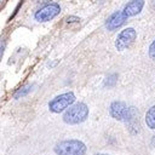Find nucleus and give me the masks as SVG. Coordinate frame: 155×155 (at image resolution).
I'll use <instances>...</instances> for the list:
<instances>
[{"label":"nucleus","mask_w":155,"mask_h":155,"mask_svg":"<svg viewBox=\"0 0 155 155\" xmlns=\"http://www.w3.org/2000/svg\"><path fill=\"white\" fill-rule=\"evenodd\" d=\"M137 39V31L133 28H126L120 31L115 40V47L117 51H125Z\"/></svg>","instance_id":"4"},{"label":"nucleus","mask_w":155,"mask_h":155,"mask_svg":"<svg viewBox=\"0 0 155 155\" xmlns=\"http://www.w3.org/2000/svg\"><path fill=\"white\" fill-rule=\"evenodd\" d=\"M87 148L84 142L79 139H65L54 145L57 155H85Z\"/></svg>","instance_id":"1"},{"label":"nucleus","mask_w":155,"mask_h":155,"mask_svg":"<svg viewBox=\"0 0 155 155\" xmlns=\"http://www.w3.org/2000/svg\"><path fill=\"white\" fill-rule=\"evenodd\" d=\"M149 57H150V59L155 61V40L149 46Z\"/></svg>","instance_id":"11"},{"label":"nucleus","mask_w":155,"mask_h":155,"mask_svg":"<svg viewBox=\"0 0 155 155\" xmlns=\"http://www.w3.org/2000/svg\"><path fill=\"white\" fill-rule=\"evenodd\" d=\"M96 155H108V154H96Z\"/></svg>","instance_id":"14"},{"label":"nucleus","mask_w":155,"mask_h":155,"mask_svg":"<svg viewBox=\"0 0 155 155\" xmlns=\"http://www.w3.org/2000/svg\"><path fill=\"white\" fill-rule=\"evenodd\" d=\"M151 147H154L155 148V134L153 136V138H151Z\"/></svg>","instance_id":"13"},{"label":"nucleus","mask_w":155,"mask_h":155,"mask_svg":"<svg viewBox=\"0 0 155 155\" xmlns=\"http://www.w3.org/2000/svg\"><path fill=\"white\" fill-rule=\"evenodd\" d=\"M29 91H30V86H29V85H27V86H24V87H22V88H19V90H17V91L15 92L13 97H15V98H21V97L25 96Z\"/></svg>","instance_id":"10"},{"label":"nucleus","mask_w":155,"mask_h":155,"mask_svg":"<svg viewBox=\"0 0 155 155\" xmlns=\"http://www.w3.org/2000/svg\"><path fill=\"white\" fill-rule=\"evenodd\" d=\"M67 22H68V23L80 22V18H79V17H75V16H69V17H67Z\"/></svg>","instance_id":"12"},{"label":"nucleus","mask_w":155,"mask_h":155,"mask_svg":"<svg viewBox=\"0 0 155 155\" xmlns=\"http://www.w3.org/2000/svg\"><path fill=\"white\" fill-rule=\"evenodd\" d=\"M144 4L145 1L144 0H131L130 2L126 4V6L124 7V13L126 15V17H132V16H136L138 15L143 7H144Z\"/></svg>","instance_id":"8"},{"label":"nucleus","mask_w":155,"mask_h":155,"mask_svg":"<svg viewBox=\"0 0 155 155\" xmlns=\"http://www.w3.org/2000/svg\"><path fill=\"white\" fill-rule=\"evenodd\" d=\"M59 12H61L59 5L56 4V2H52V4H48V5L44 6L39 11H36L35 19L39 21V22H47V21H51L52 18H54Z\"/></svg>","instance_id":"6"},{"label":"nucleus","mask_w":155,"mask_h":155,"mask_svg":"<svg viewBox=\"0 0 155 155\" xmlns=\"http://www.w3.org/2000/svg\"><path fill=\"white\" fill-rule=\"evenodd\" d=\"M88 116V107L85 103L70 105L63 114V121L68 125H78L84 122Z\"/></svg>","instance_id":"2"},{"label":"nucleus","mask_w":155,"mask_h":155,"mask_svg":"<svg viewBox=\"0 0 155 155\" xmlns=\"http://www.w3.org/2000/svg\"><path fill=\"white\" fill-rule=\"evenodd\" d=\"M130 111L131 109L127 108V104L122 101H114L109 107V114L111 115V117L119 121L127 120L130 117Z\"/></svg>","instance_id":"5"},{"label":"nucleus","mask_w":155,"mask_h":155,"mask_svg":"<svg viewBox=\"0 0 155 155\" xmlns=\"http://www.w3.org/2000/svg\"><path fill=\"white\" fill-rule=\"evenodd\" d=\"M127 17L124 13V11H115L113 15H110L108 17V19L105 21V28L110 31L120 28L125 22H126Z\"/></svg>","instance_id":"7"},{"label":"nucleus","mask_w":155,"mask_h":155,"mask_svg":"<svg viewBox=\"0 0 155 155\" xmlns=\"http://www.w3.org/2000/svg\"><path fill=\"white\" fill-rule=\"evenodd\" d=\"M145 124L150 130H155V104L151 105L145 113Z\"/></svg>","instance_id":"9"},{"label":"nucleus","mask_w":155,"mask_h":155,"mask_svg":"<svg viewBox=\"0 0 155 155\" xmlns=\"http://www.w3.org/2000/svg\"><path fill=\"white\" fill-rule=\"evenodd\" d=\"M74 102H75V94L73 92H65L54 97L52 101H50L48 108L52 113L58 114V113H62L63 110H67L70 105H73Z\"/></svg>","instance_id":"3"}]
</instances>
